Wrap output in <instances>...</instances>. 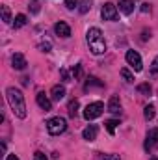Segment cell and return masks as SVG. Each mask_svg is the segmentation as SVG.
I'll use <instances>...</instances> for the list:
<instances>
[{
	"label": "cell",
	"mask_w": 158,
	"mask_h": 160,
	"mask_svg": "<svg viewBox=\"0 0 158 160\" xmlns=\"http://www.w3.org/2000/svg\"><path fill=\"white\" fill-rule=\"evenodd\" d=\"M73 77H75L77 80L82 78V65H80V63H77V65L73 67Z\"/></svg>",
	"instance_id": "24"
},
{
	"label": "cell",
	"mask_w": 158,
	"mask_h": 160,
	"mask_svg": "<svg viewBox=\"0 0 158 160\" xmlns=\"http://www.w3.org/2000/svg\"><path fill=\"white\" fill-rule=\"evenodd\" d=\"M93 86L102 88V86H104V82H101L97 77H89V78H87V82H86V89H89V88H93Z\"/></svg>",
	"instance_id": "15"
},
{
	"label": "cell",
	"mask_w": 158,
	"mask_h": 160,
	"mask_svg": "<svg viewBox=\"0 0 158 160\" xmlns=\"http://www.w3.org/2000/svg\"><path fill=\"white\" fill-rule=\"evenodd\" d=\"M6 160H19V157H17V155H7Z\"/></svg>",
	"instance_id": "33"
},
{
	"label": "cell",
	"mask_w": 158,
	"mask_h": 160,
	"mask_svg": "<svg viewBox=\"0 0 158 160\" xmlns=\"http://www.w3.org/2000/svg\"><path fill=\"white\" fill-rule=\"evenodd\" d=\"M149 160H158V158H156V157H151V158H149Z\"/></svg>",
	"instance_id": "34"
},
{
	"label": "cell",
	"mask_w": 158,
	"mask_h": 160,
	"mask_svg": "<svg viewBox=\"0 0 158 160\" xmlns=\"http://www.w3.org/2000/svg\"><path fill=\"white\" fill-rule=\"evenodd\" d=\"M125 58H126V63H128V65H130L134 71H141V69H143V62H141V56H140L136 50H126Z\"/></svg>",
	"instance_id": "5"
},
{
	"label": "cell",
	"mask_w": 158,
	"mask_h": 160,
	"mask_svg": "<svg viewBox=\"0 0 158 160\" xmlns=\"http://www.w3.org/2000/svg\"><path fill=\"white\" fill-rule=\"evenodd\" d=\"M60 73H62V77H63V80H65V82H69V75H67V71H65V69H62Z\"/></svg>",
	"instance_id": "32"
},
{
	"label": "cell",
	"mask_w": 158,
	"mask_h": 160,
	"mask_svg": "<svg viewBox=\"0 0 158 160\" xmlns=\"http://www.w3.org/2000/svg\"><path fill=\"white\" fill-rule=\"evenodd\" d=\"M141 11H143V13L151 11V6H149V4H141Z\"/></svg>",
	"instance_id": "31"
},
{
	"label": "cell",
	"mask_w": 158,
	"mask_h": 160,
	"mask_svg": "<svg viewBox=\"0 0 158 160\" xmlns=\"http://www.w3.org/2000/svg\"><path fill=\"white\" fill-rule=\"evenodd\" d=\"M86 39H87L89 50H91L93 54L99 56V54H104V52H106V41H104V36H102L101 28H97V26L89 28L87 34H86Z\"/></svg>",
	"instance_id": "2"
},
{
	"label": "cell",
	"mask_w": 158,
	"mask_h": 160,
	"mask_svg": "<svg viewBox=\"0 0 158 160\" xmlns=\"http://www.w3.org/2000/svg\"><path fill=\"white\" fill-rule=\"evenodd\" d=\"M50 93H52V99H54V101H62V99L65 97V88H63V86H54Z\"/></svg>",
	"instance_id": "14"
},
{
	"label": "cell",
	"mask_w": 158,
	"mask_h": 160,
	"mask_svg": "<svg viewBox=\"0 0 158 160\" xmlns=\"http://www.w3.org/2000/svg\"><path fill=\"white\" fill-rule=\"evenodd\" d=\"M26 24V15H22V13H19V15H15V21H13V26L15 28H22Z\"/></svg>",
	"instance_id": "16"
},
{
	"label": "cell",
	"mask_w": 158,
	"mask_h": 160,
	"mask_svg": "<svg viewBox=\"0 0 158 160\" xmlns=\"http://www.w3.org/2000/svg\"><path fill=\"white\" fill-rule=\"evenodd\" d=\"M34 160H48V158H47V155H45V153H41V151H37V153L34 155Z\"/></svg>",
	"instance_id": "29"
},
{
	"label": "cell",
	"mask_w": 158,
	"mask_h": 160,
	"mask_svg": "<svg viewBox=\"0 0 158 160\" xmlns=\"http://www.w3.org/2000/svg\"><path fill=\"white\" fill-rule=\"evenodd\" d=\"M50 48H52V45H50L48 41H43V43H39V50H41V52H50Z\"/></svg>",
	"instance_id": "26"
},
{
	"label": "cell",
	"mask_w": 158,
	"mask_h": 160,
	"mask_svg": "<svg viewBox=\"0 0 158 160\" xmlns=\"http://www.w3.org/2000/svg\"><path fill=\"white\" fill-rule=\"evenodd\" d=\"M145 149H158V128H153L147 132V140H145Z\"/></svg>",
	"instance_id": "7"
},
{
	"label": "cell",
	"mask_w": 158,
	"mask_h": 160,
	"mask_svg": "<svg viewBox=\"0 0 158 160\" xmlns=\"http://www.w3.org/2000/svg\"><path fill=\"white\" fill-rule=\"evenodd\" d=\"M77 114H78V101L75 99V101L69 102V116L71 118H77Z\"/></svg>",
	"instance_id": "19"
},
{
	"label": "cell",
	"mask_w": 158,
	"mask_h": 160,
	"mask_svg": "<svg viewBox=\"0 0 158 160\" xmlns=\"http://www.w3.org/2000/svg\"><path fill=\"white\" fill-rule=\"evenodd\" d=\"M117 6H119V11L121 13H125V15H130L132 11H134V0H119L117 2Z\"/></svg>",
	"instance_id": "12"
},
{
	"label": "cell",
	"mask_w": 158,
	"mask_h": 160,
	"mask_svg": "<svg viewBox=\"0 0 158 160\" xmlns=\"http://www.w3.org/2000/svg\"><path fill=\"white\" fill-rule=\"evenodd\" d=\"M104 112V104L101 101H95V102H89L86 108H84V119L86 121H93L97 118H101Z\"/></svg>",
	"instance_id": "4"
},
{
	"label": "cell",
	"mask_w": 158,
	"mask_h": 160,
	"mask_svg": "<svg viewBox=\"0 0 158 160\" xmlns=\"http://www.w3.org/2000/svg\"><path fill=\"white\" fill-rule=\"evenodd\" d=\"M89 9H91V0H82V2H80L78 11L80 13H87Z\"/></svg>",
	"instance_id": "23"
},
{
	"label": "cell",
	"mask_w": 158,
	"mask_h": 160,
	"mask_svg": "<svg viewBox=\"0 0 158 160\" xmlns=\"http://www.w3.org/2000/svg\"><path fill=\"white\" fill-rule=\"evenodd\" d=\"M138 91H140V93H143V95H151L153 88L149 86V82H143V84H140V86H138Z\"/></svg>",
	"instance_id": "21"
},
{
	"label": "cell",
	"mask_w": 158,
	"mask_h": 160,
	"mask_svg": "<svg viewBox=\"0 0 158 160\" xmlns=\"http://www.w3.org/2000/svg\"><path fill=\"white\" fill-rule=\"evenodd\" d=\"M121 77H123V80H125L126 84H132V82H134V75H132L126 67H123V69H121Z\"/></svg>",
	"instance_id": "17"
},
{
	"label": "cell",
	"mask_w": 158,
	"mask_h": 160,
	"mask_svg": "<svg viewBox=\"0 0 158 160\" xmlns=\"http://www.w3.org/2000/svg\"><path fill=\"white\" fill-rule=\"evenodd\" d=\"M101 160H121V158H119L117 155H104Z\"/></svg>",
	"instance_id": "30"
},
{
	"label": "cell",
	"mask_w": 158,
	"mask_h": 160,
	"mask_svg": "<svg viewBox=\"0 0 158 160\" xmlns=\"http://www.w3.org/2000/svg\"><path fill=\"white\" fill-rule=\"evenodd\" d=\"M28 8H30V11H32V13H39V0H32Z\"/></svg>",
	"instance_id": "25"
},
{
	"label": "cell",
	"mask_w": 158,
	"mask_h": 160,
	"mask_svg": "<svg viewBox=\"0 0 158 160\" xmlns=\"http://www.w3.org/2000/svg\"><path fill=\"white\" fill-rule=\"evenodd\" d=\"M97 134H99V127H97V125H87V127L84 128V132H82L84 140H87V142L97 140Z\"/></svg>",
	"instance_id": "11"
},
{
	"label": "cell",
	"mask_w": 158,
	"mask_h": 160,
	"mask_svg": "<svg viewBox=\"0 0 158 160\" xmlns=\"http://www.w3.org/2000/svg\"><path fill=\"white\" fill-rule=\"evenodd\" d=\"M117 8L112 4V2H106L104 6H102V9H101V17L104 19V21H117Z\"/></svg>",
	"instance_id": "6"
},
{
	"label": "cell",
	"mask_w": 158,
	"mask_h": 160,
	"mask_svg": "<svg viewBox=\"0 0 158 160\" xmlns=\"http://www.w3.org/2000/svg\"><path fill=\"white\" fill-rule=\"evenodd\" d=\"M78 6V0H65V8L67 9H75Z\"/></svg>",
	"instance_id": "27"
},
{
	"label": "cell",
	"mask_w": 158,
	"mask_h": 160,
	"mask_svg": "<svg viewBox=\"0 0 158 160\" xmlns=\"http://www.w3.org/2000/svg\"><path fill=\"white\" fill-rule=\"evenodd\" d=\"M11 65H13V69H17V71H22L28 63H26V58L21 54V52H15L13 56H11Z\"/></svg>",
	"instance_id": "9"
},
{
	"label": "cell",
	"mask_w": 158,
	"mask_h": 160,
	"mask_svg": "<svg viewBox=\"0 0 158 160\" xmlns=\"http://www.w3.org/2000/svg\"><path fill=\"white\" fill-rule=\"evenodd\" d=\"M104 125H106V130H108L110 134H114V132H116V127L119 125V121L117 119H108Z\"/></svg>",
	"instance_id": "22"
},
{
	"label": "cell",
	"mask_w": 158,
	"mask_h": 160,
	"mask_svg": "<svg viewBox=\"0 0 158 160\" xmlns=\"http://www.w3.org/2000/svg\"><path fill=\"white\" fill-rule=\"evenodd\" d=\"M143 116H145L147 121H151L155 118V106H153V104H147V106L143 108Z\"/></svg>",
	"instance_id": "18"
},
{
	"label": "cell",
	"mask_w": 158,
	"mask_h": 160,
	"mask_svg": "<svg viewBox=\"0 0 158 160\" xmlns=\"http://www.w3.org/2000/svg\"><path fill=\"white\" fill-rule=\"evenodd\" d=\"M0 11H2V21H4V22H11V13H9V8H7V6H2V8H0Z\"/></svg>",
	"instance_id": "20"
},
{
	"label": "cell",
	"mask_w": 158,
	"mask_h": 160,
	"mask_svg": "<svg viewBox=\"0 0 158 160\" xmlns=\"http://www.w3.org/2000/svg\"><path fill=\"white\" fill-rule=\"evenodd\" d=\"M108 112H112V114H119L121 112V101H119V97H110V102H108Z\"/></svg>",
	"instance_id": "13"
},
{
	"label": "cell",
	"mask_w": 158,
	"mask_h": 160,
	"mask_svg": "<svg viewBox=\"0 0 158 160\" xmlns=\"http://www.w3.org/2000/svg\"><path fill=\"white\" fill-rule=\"evenodd\" d=\"M36 101H37L39 108H43L45 112H50V110H52V102H50V99H48L43 91H39V93L36 95Z\"/></svg>",
	"instance_id": "10"
},
{
	"label": "cell",
	"mask_w": 158,
	"mask_h": 160,
	"mask_svg": "<svg viewBox=\"0 0 158 160\" xmlns=\"http://www.w3.org/2000/svg\"><path fill=\"white\" fill-rule=\"evenodd\" d=\"M151 73L153 75H158V56L153 60V63H151Z\"/></svg>",
	"instance_id": "28"
},
{
	"label": "cell",
	"mask_w": 158,
	"mask_h": 160,
	"mask_svg": "<svg viewBox=\"0 0 158 160\" xmlns=\"http://www.w3.org/2000/svg\"><path fill=\"white\" fill-rule=\"evenodd\" d=\"M6 99H7V104L13 110V114L19 119H24L26 118V101H24V95L21 93V89L7 88L6 89Z\"/></svg>",
	"instance_id": "1"
},
{
	"label": "cell",
	"mask_w": 158,
	"mask_h": 160,
	"mask_svg": "<svg viewBox=\"0 0 158 160\" xmlns=\"http://www.w3.org/2000/svg\"><path fill=\"white\" fill-rule=\"evenodd\" d=\"M47 130L52 136H60V134H63L67 130V121L63 119V118H60V116L50 118V119L47 121Z\"/></svg>",
	"instance_id": "3"
},
{
	"label": "cell",
	"mask_w": 158,
	"mask_h": 160,
	"mask_svg": "<svg viewBox=\"0 0 158 160\" xmlns=\"http://www.w3.org/2000/svg\"><path fill=\"white\" fill-rule=\"evenodd\" d=\"M54 32H56V36H60V38H69V36H71V28H69V24L63 22V21H58V22L54 24Z\"/></svg>",
	"instance_id": "8"
}]
</instances>
